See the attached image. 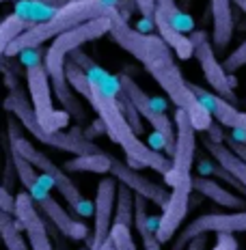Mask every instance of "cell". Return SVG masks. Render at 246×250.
<instances>
[{
    "label": "cell",
    "instance_id": "cell-1",
    "mask_svg": "<svg viewBox=\"0 0 246 250\" xmlns=\"http://www.w3.org/2000/svg\"><path fill=\"white\" fill-rule=\"evenodd\" d=\"M108 18H111V33L108 35L112 37L114 43L119 48H123L128 54H132L149 71V76L169 95V100L175 104V108H179L188 114V119H190L192 127L197 132H207L212 127V114L197 100L188 80L181 76L179 65L175 62L173 50L160 39V35L140 33V30L132 28L128 24V20L114 7H111Z\"/></svg>",
    "mask_w": 246,
    "mask_h": 250
},
{
    "label": "cell",
    "instance_id": "cell-2",
    "mask_svg": "<svg viewBox=\"0 0 246 250\" xmlns=\"http://www.w3.org/2000/svg\"><path fill=\"white\" fill-rule=\"evenodd\" d=\"M69 56L89 76V82H91V95L87 100L89 106L95 110L99 123L106 129L111 140L121 147L130 166H134V168H151L156 173L164 175L171 168V160L164 153H160V151L151 149L149 145H145L138 138V134L132 129V125L128 123L123 108H121V102H119V93H121L119 78H114L106 69H102L82 50L71 52Z\"/></svg>",
    "mask_w": 246,
    "mask_h": 250
},
{
    "label": "cell",
    "instance_id": "cell-3",
    "mask_svg": "<svg viewBox=\"0 0 246 250\" xmlns=\"http://www.w3.org/2000/svg\"><path fill=\"white\" fill-rule=\"evenodd\" d=\"M108 11H111V4H106L104 0H69L65 7L56 9L48 20L30 24L18 39H13V43L7 50V56H20L26 50H35L45 41L67 33L69 28H76L89 20L104 18L108 15Z\"/></svg>",
    "mask_w": 246,
    "mask_h": 250
},
{
    "label": "cell",
    "instance_id": "cell-4",
    "mask_svg": "<svg viewBox=\"0 0 246 250\" xmlns=\"http://www.w3.org/2000/svg\"><path fill=\"white\" fill-rule=\"evenodd\" d=\"M9 145H13V147L18 149L20 153H22L24 158L28 160V162L56 188V190L61 192L63 199L67 201V205H69L78 216H85V218L91 216L93 213V203L89 201L80 190H78V186L74 184V179H71L69 173H67L65 168H59V166L52 162L48 155L41 153L33 143H28V140L20 134V127H18V123H15L13 117H9Z\"/></svg>",
    "mask_w": 246,
    "mask_h": 250
},
{
    "label": "cell",
    "instance_id": "cell-5",
    "mask_svg": "<svg viewBox=\"0 0 246 250\" xmlns=\"http://www.w3.org/2000/svg\"><path fill=\"white\" fill-rule=\"evenodd\" d=\"M4 110L15 114V119L20 121V125H24V129L30 134L37 143L48 145V147H54L59 151H67V153L74 155H82V153H95V151H102L97 145H93L91 140H87L78 129H71L69 134L65 132H56V134H48L44 127L39 125L37 117H35L33 104L24 97V93L20 91H11L9 97L4 100Z\"/></svg>",
    "mask_w": 246,
    "mask_h": 250
},
{
    "label": "cell",
    "instance_id": "cell-6",
    "mask_svg": "<svg viewBox=\"0 0 246 250\" xmlns=\"http://www.w3.org/2000/svg\"><path fill=\"white\" fill-rule=\"evenodd\" d=\"M106 33H111V18L104 15V18L89 20V22L76 26V28H69L67 33L59 35V37L52 41L50 48L45 50V56H44V67L50 76L52 86H59V84H65L67 82L65 62L71 52L80 50L89 41L102 39Z\"/></svg>",
    "mask_w": 246,
    "mask_h": 250
},
{
    "label": "cell",
    "instance_id": "cell-7",
    "mask_svg": "<svg viewBox=\"0 0 246 250\" xmlns=\"http://www.w3.org/2000/svg\"><path fill=\"white\" fill-rule=\"evenodd\" d=\"M26 86H28L30 104H33L35 117L39 125L48 134H56L69 125L71 114L67 110H56L54 102H52V88H50V76L44 67V61L30 62L26 67Z\"/></svg>",
    "mask_w": 246,
    "mask_h": 250
},
{
    "label": "cell",
    "instance_id": "cell-8",
    "mask_svg": "<svg viewBox=\"0 0 246 250\" xmlns=\"http://www.w3.org/2000/svg\"><path fill=\"white\" fill-rule=\"evenodd\" d=\"M175 149L171 155V168L164 175V184L169 188L192 186V164L197 153V129L184 110L175 108Z\"/></svg>",
    "mask_w": 246,
    "mask_h": 250
},
{
    "label": "cell",
    "instance_id": "cell-9",
    "mask_svg": "<svg viewBox=\"0 0 246 250\" xmlns=\"http://www.w3.org/2000/svg\"><path fill=\"white\" fill-rule=\"evenodd\" d=\"M119 86H121L123 95L132 102L136 112L154 127V132H158L164 138V151L173 155V149H175V121L169 119V114L164 112V106L158 100L149 97L128 74H119Z\"/></svg>",
    "mask_w": 246,
    "mask_h": 250
},
{
    "label": "cell",
    "instance_id": "cell-10",
    "mask_svg": "<svg viewBox=\"0 0 246 250\" xmlns=\"http://www.w3.org/2000/svg\"><path fill=\"white\" fill-rule=\"evenodd\" d=\"M209 233H246V209L227 213H203V216L195 218L186 229H181L171 250H186V246L197 235H209Z\"/></svg>",
    "mask_w": 246,
    "mask_h": 250
},
{
    "label": "cell",
    "instance_id": "cell-11",
    "mask_svg": "<svg viewBox=\"0 0 246 250\" xmlns=\"http://www.w3.org/2000/svg\"><path fill=\"white\" fill-rule=\"evenodd\" d=\"M190 39H192V43H195V56H197L199 65H201V71H203V76H205L207 84L212 86V91L216 93V95L224 97V100L233 97L235 80H233V76H229L227 71H224L223 62L216 59V50H214L212 41L207 39V33L197 30V33L190 35Z\"/></svg>",
    "mask_w": 246,
    "mask_h": 250
},
{
    "label": "cell",
    "instance_id": "cell-12",
    "mask_svg": "<svg viewBox=\"0 0 246 250\" xmlns=\"http://www.w3.org/2000/svg\"><path fill=\"white\" fill-rule=\"evenodd\" d=\"M117 186L119 181L114 177L99 179L93 201V235H91V250H97L111 235L114 222V201H117Z\"/></svg>",
    "mask_w": 246,
    "mask_h": 250
},
{
    "label": "cell",
    "instance_id": "cell-13",
    "mask_svg": "<svg viewBox=\"0 0 246 250\" xmlns=\"http://www.w3.org/2000/svg\"><path fill=\"white\" fill-rule=\"evenodd\" d=\"M13 216L24 229V235L30 244V250H54L52 239L48 235V227H45L44 218H41L39 207L30 199L28 192H18L15 194V211Z\"/></svg>",
    "mask_w": 246,
    "mask_h": 250
},
{
    "label": "cell",
    "instance_id": "cell-14",
    "mask_svg": "<svg viewBox=\"0 0 246 250\" xmlns=\"http://www.w3.org/2000/svg\"><path fill=\"white\" fill-rule=\"evenodd\" d=\"M111 177L119 181V184L128 186L130 190L134 192V194L143 196V199H147L149 203H154V205H158L160 209L166 205V201H169V194L171 192L166 190L162 184H156L154 179H149V177L140 175L138 170L134 168V166L121 162V160L112 158V166H111Z\"/></svg>",
    "mask_w": 246,
    "mask_h": 250
},
{
    "label": "cell",
    "instance_id": "cell-15",
    "mask_svg": "<svg viewBox=\"0 0 246 250\" xmlns=\"http://www.w3.org/2000/svg\"><path fill=\"white\" fill-rule=\"evenodd\" d=\"M190 194H192V186L171 188L169 201L162 207V213L158 218V229H156V237L160 239V244L171 242V239L175 237V233L179 231L181 222H184V218L188 216Z\"/></svg>",
    "mask_w": 246,
    "mask_h": 250
},
{
    "label": "cell",
    "instance_id": "cell-16",
    "mask_svg": "<svg viewBox=\"0 0 246 250\" xmlns=\"http://www.w3.org/2000/svg\"><path fill=\"white\" fill-rule=\"evenodd\" d=\"M192 88V93L197 95V100L207 108V112L212 114V119H216L223 127L235 129V127H246V112L235 108L233 104H229L224 97L216 95L214 91H205L203 86L195 84V82H188Z\"/></svg>",
    "mask_w": 246,
    "mask_h": 250
},
{
    "label": "cell",
    "instance_id": "cell-17",
    "mask_svg": "<svg viewBox=\"0 0 246 250\" xmlns=\"http://www.w3.org/2000/svg\"><path fill=\"white\" fill-rule=\"evenodd\" d=\"M35 205L39 207V211L44 213L45 218L54 225L59 231L63 233L65 237H69V239H74V242H82V239H87L89 235V229L85 222H80V220H76V218H71L69 213H67L63 207L56 203L52 196L48 194L45 199H41L37 201Z\"/></svg>",
    "mask_w": 246,
    "mask_h": 250
},
{
    "label": "cell",
    "instance_id": "cell-18",
    "mask_svg": "<svg viewBox=\"0 0 246 250\" xmlns=\"http://www.w3.org/2000/svg\"><path fill=\"white\" fill-rule=\"evenodd\" d=\"M9 147H11V160H13V166H15V173H18L22 186L26 188V192L30 194V199H33L35 203L41 201V199H45V196L50 194L52 184L45 179L44 175L37 173V168H35V166L30 164L28 160H26L24 155L13 147V145H9Z\"/></svg>",
    "mask_w": 246,
    "mask_h": 250
},
{
    "label": "cell",
    "instance_id": "cell-19",
    "mask_svg": "<svg viewBox=\"0 0 246 250\" xmlns=\"http://www.w3.org/2000/svg\"><path fill=\"white\" fill-rule=\"evenodd\" d=\"M214 22V50H224L233 39V13L231 0H209Z\"/></svg>",
    "mask_w": 246,
    "mask_h": 250
},
{
    "label": "cell",
    "instance_id": "cell-20",
    "mask_svg": "<svg viewBox=\"0 0 246 250\" xmlns=\"http://www.w3.org/2000/svg\"><path fill=\"white\" fill-rule=\"evenodd\" d=\"M192 190H197L201 196L214 201L216 205L224 207V209H238V211L246 209V199L233 194V192H229L227 188H223L214 179H209V177H203V175L192 177Z\"/></svg>",
    "mask_w": 246,
    "mask_h": 250
},
{
    "label": "cell",
    "instance_id": "cell-21",
    "mask_svg": "<svg viewBox=\"0 0 246 250\" xmlns=\"http://www.w3.org/2000/svg\"><path fill=\"white\" fill-rule=\"evenodd\" d=\"M154 26L158 30L160 39L173 50L175 56H179L181 61H188L195 56V43H192V39L181 33V30H177L166 18H162L160 13H154Z\"/></svg>",
    "mask_w": 246,
    "mask_h": 250
},
{
    "label": "cell",
    "instance_id": "cell-22",
    "mask_svg": "<svg viewBox=\"0 0 246 250\" xmlns=\"http://www.w3.org/2000/svg\"><path fill=\"white\" fill-rule=\"evenodd\" d=\"M147 205H149L147 199L134 194V227H136V233L140 235V242H143L145 250H162L160 239L156 237L158 220H154V218L149 216Z\"/></svg>",
    "mask_w": 246,
    "mask_h": 250
},
{
    "label": "cell",
    "instance_id": "cell-23",
    "mask_svg": "<svg viewBox=\"0 0 246 250\" xmlns=\"http://www.w3.org/2000/svg\"><path fill=\"white\" fill-rule=\"evenodd\" d=\"M203 147L207 149V153L212 155V160L221 166L223 170H227L229 175L235 177V179H238L240 184L246 188V162H244V160H240L238 155H235L233 151L227 147V145L216 143V140L205 138V140H203Z\"/></svg>",
    "mask_w": 246,
    "mask_h": 250
},
{
    "label": "cell",
    "instance_id": "cell-24",
    "mask_svg": "<svg viewBox=\"0 0 246 250\" xmlns=\"http://www.w3.org/2000/svg\"><path fill=\"white\" fill-rule=\"evenodd\" d=\"M112 166V155L106 151H95V153H82L74 155L71 160L65 162L67 173H95V175H106L111 173Z\"/></svg>",
    "mask_w": 246,
    "mask_h": 250
},
{
    "label": "cell",
    "instance_id": "cell-25",
    "mask_svg": "<svg viewBox=\"0 0 246 250\" xmlns=\"http://www.w3.org/2000/svg\"><path fill=\"white\" fill-rule=\"evenodd\" d=\"M0 237L7 250H30L28 239L24 237V229L13 213L0 209Z\"/></svg>",
    "mask_w": 246,
    "mask_h": 250
},
{
    "label": "cell",
    "instance_id": "cell-26",
    "mask_svg": "<svg viewBox=\"0 0 246 250\" xmlns=\"http://www.w3.org/2000/svg\"><path fill=\"white\" fill-rule=\"evenodd\" d=\"M114 225L134 227V192L128 186H117V201H114Z\"/></svg>",
    "mask_w": 246,
    "mask_h": 250
},
{
    "label": "cell",
    "instance_id": "cell-27",
    "mask_svg": "<svg viewBox=\"0 0 246 250\" xmlns=\"http://www.w3.org/2000/svg\"><path fill=\"white\" fill-rule=\"evenodd\" d=\"M26 28H28V22L18 13H11V15L0 20V56L7 54V50H9V45L13 43V39H18Z\"/></svg>",
    "mask_w": 246,
    "mask_h": 250
},
{
    "label": "cell",
    "instance_id": "cell-28",
    "mask_svg": "<svg viewBox=\"0 0 246 250\" xmlns=\"http://www.w3.org/2000/svg\"><path fill=\"white\" fill-rule=\"evenodd\" d=\"M156 13H160L162 18H166L177 30H181L184 35H186V30L192 28V18L186 15L179 7H177L175 0H156Z\"/></svg>",
    "mask_w": 246,
    "mask_h": 250
},
{
    "label": "cell",
    "instance_id": "cell-29",
    "mask_svg": "<svg viewBox=\"0 0 246 250\" xmlns=\"http://www.w3.org/2000/svg\"><path fill=\"white\" fill-rule=\"evenodd\" d=\"M111 242L114 250H136V242L132 237V229L130 227H123V225H114L112 222V229H111Z\"/></svg>",
    "mask_w": 246,
    "mask_h": 250
},
{
    "label": "cell",
    "instance_id": "cell-30",
    "mask_svg": "<svg viewBox=\"0 0 246 250\" xmlns=\"http://www.w3.org/2000/svg\"><path fill=\"white\" fill-rule=\"evenodd\" d=\"M246 65V41H242V43L235 48L231 54L227 56V59L223 61V67L227 74H235V71L240 69V67Z\"/></svg>",
    "mask_w": 246,
    "mask_h": 250
},
{
    "label": "cell",
    "instance_id": "cell-31",
    "mask_svg": "<svg viewBox=\"0 0 246 250\" xmlns=\"http://www.w3.org/2000/svg\"><path fill=\"white\" fill-rule=\"evenodd\" d=\"M212 250H238V239L233 233H216V246Z\"/></svg>",
    "mask_w": 246,
    "mask_h": 250
},
{
    "label": "cell",
    "instance_id": "cell-32",
    "mask_svg": "<svg viewBox=\"0 0 246 250\" xmlns=\"http://www.w3.org/2000/svg\"><path fill=\"white\" fill-rule=\"evenodd\" d=\"M0 209L9 211V213L15 211V194H11V192L2 186H0Z\"/></svg>",
    "mask_w": 246,
    "mask_h": 250
},
{
    "label": "cell",
    "instance_id": "cell-33",
    "mask_svg": "<svg viewBox=\"0 0 246 250\" xmlns=\"http://www.w3.org/2000/svg\"><path fill=\"white\" fill-rule=\"evenodd\" d=\"M136 2V9L140 11L143 18H149L154 20V13H156V0H134Z\"/></svg>",
    "mask_w": 246,
    "mask_h": 250
},
{
    "label": "cell",
    "instance_id": "cell-34",
    "mask_svg": "<svg viewBox=\"0 0 246 250\" xmlns=\"http://www.w3.org/2000/svg\"><path fill=\"white\" fill-rule=\"evenodd\" d=\"M207 239H209V235H197V237L186 246V250H205V248H207Z\"/></svg>",
    "mask_w": 246,
    "mask_h": 250
},
{
    "label": "cell",
    "instance_id": "cell-35",
    "mask_svg": "<svg viewBox=\"0 0 246 250\" xmlns=\"http://www.w3.org/2000/svg\"><path fill=\"white\" fill-rule=\"evenodd\" d=\"M227 143H229V149H231L240 160H244V162H246V145L235 143V140H231V138H227Z\"/></svg>",
    "mask_w": 246,
    "mask_h": 250
},
{
    "label": "cell",
    "instance_id": "cell-36",
    "mask_svg": "<svg viewBox=\"0 0 246 250\" xmlns=\"http://www.w3.org/2000/svg\"><path fill=\"white\" fill-rule=\"evenodd\" d=\"M229 138L235 140V143H242V145H246V127H235V129H231Z\"/></svg>",
    "mask_w": 246,
    "mask_h": 250
},
{
    "label": "cell",
    "instance_id": "cell-37",
    "mask_svg": "<svg viewBox=\"0 0 246 250\" xmlns=\"http://www.w3.org/2000/svg\"><path fill=\"white\" fill-rule=\"evenodd\" d=\"M35 2L45 4V7H52V9H61V7H65L69 0H35Z\"/></svg>",
    "mask_w": 246,
    "mask_h": 250
},
{
    "label": "cell",
    "instance_id": "cell-38",
    "mask_svg": "<svg viewBox=\"0 0 246 250\" xmlns=\"http://www.w3.org/2000/svg\"><path fill=\"white\" fill-rule=\"evenodd\" d=\"M97 250H114V246H112V242H111V237H108V239H106V242H104V244H102V246H99Z\"/></svg>",
    "mask_w": 246,
    "mask_h": 250
},
{
    "label": "cell",
    "instance_id": "cell-39",
    "mask_svg": "<svg viewBox=\"0 0 246 250\" xmlns=\"http://www.w3.org/2000/svg\"><path fill=\"white\" fill-rule=\"evenodd\" d=\"M231 2H235V4H238V7L242 9V11H246V0H231Z\"/></svg>",
    "mask_w": 246,
    "mask_h": 250
},
{
    "label": "cell",
    "instance_id": "cell-40",
    "mask_svg": "<svg viewBox=\"0 0 246 250\" xmlns=\"http://www.w3.org/2000/svg\"><path fill=\"white\" fill-rule=\"evenodd\" d=\"M78 250H91V248H78Z\"/></svg>",
    "mask_w": 246,
    "mask_h": 250
},
{
    "label": "cell",
    "instance_id": "cell-41",
    "mask_svg": "<svg viewBox=\"0 0 246 250\" xmlns=\"http://www.w3.org/2000/svg\"><path fill=\"white\" fill-rule=\"evenodd\" d=\"M0 246H2V237H0Z\"/></svg>",
    "mask_w": 246,
    "mask_h": 250
},
{
    "label": "cell",
    "instance_id": "cell-42",
    "mask_svg": "<svg viewBox=\"0 0 246 250\" xmlns=\"http://www.w3.org/2000/svg\"><path fill=\"white\" fill-rule=\"evenodd\" d=\"M2 2H4V0H0V4H2Z\"/></svg>",
    "mask_w": 246,
    "mask_h": 250
}]
</instances>
